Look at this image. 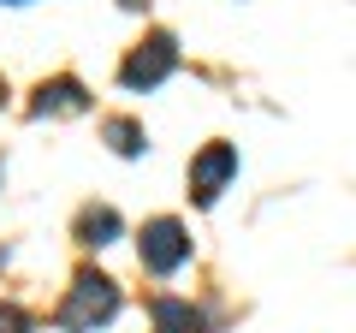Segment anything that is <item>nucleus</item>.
<instances>
[{
  "label": "nucleus",
  "instance_id": "9d476101",
  "mask_svg": "<svg viewBox=\"0 0 356 333\" xmlns=\"http://www.w3.org/2000/svg\"><path fill=\"white\" fill-rule=\"evenodd\" d=\"M119 6H149V0H119Z\"/></svg>",
  "mask_w": 356,
  "mask_h": 333
},
{
  "label": "nucleus",
  "instance_id": "f257e3e1",
  "mask_svg": "<svg viewBox=\"0 0 356 333\" xmlns=\"http://www.w3.org/2000/svg\"><path fill=\"white\" fill-rule=\"evenodd\" d=\"M113 316H119V286L107 280V274H77L54 321H60L65 333H95V327H107Z\"/></svg>",
  "mask_w": 356,
  "mask_h": 333
},
{
  "label": "nucleus",
  "instance_id": "39448f33",
  "mask_svg": "<svg viewBox=\"0 0 356 333\" xmlns=\"http://www.w3.org/2000/svg\"><path fill=\"white\" fill-rule=\"evenodd\" d=\"M83 107H89L83 84H77V77H54V84H42V90H36L30 114H83Z\"/></svg>",
  "mask_w": 356,
  "mask_h": 333
},
{
  "label": "nucleus",
  "instance_id": "f03ea898",
  "mask_svg": "<svg viewBox=\"0 0 356 333\" xmlns=\"http://www.w3.org/2000/svg\"><path fill=\"white\" fill-rule=\"evenodd\" d=\"M191 226L178 215H154V220H143V232H137V262L154 274V280H172L184 262H191Z\"/></svg>",
  "mask_w": 356,
  "mask_h": 333
},
{
  "label": "nucleus",
  "instance_id": "20e7f679",
  "mask_svg": "<svg viewBox=\"0 0 356 333\" xmlns=\"http://www.w3.org/2000/svg\"><path fill=\"white\" fill-rule=\"evenodd\" d=\"M232 179H238V149H232V143H208V149L191 161V196L202 208H214Z\"/></svg>",
  "mask_w": 356,
  "mask_h": 333
},
{
  "label": "nucleus",
  "instance_id": "9b49d317",
  "mask_svg": "<svg viewBox=\"0 0 356 333\" xmlns=\"http://www.w3.org/2000/svg\"><path fill=\"white\" fill-rule=\"evenodd\" d=\"M0 6H30V0H0Z\"/></svg>",
  "mask_w": 356,
  "mask_h": 333
},
{
  "label": "nucleus",
  "instance_id": "1a4fd4ad",
  "mask_svg": "<svg viewBox=\"0 0 356 333\" xmlns=\"http://www.w3.org/2000/svg\"><path fill=\"white\" fill-rule=\"evenodd\" d=\"M0 333H36V316H30L24 304L6 297V304H0Z\"/></svg>",
  "mask_w": 356,
  "mask_h": 333
},
{
  "label": "nucleus",
  "instance_id": "423d86ee",
  "mask_svg": "<svg viewBox=\"0 0 356 333\" xmlns=\"http://www.w3.org/2000/svg\"><path fill=\"white\" fill-rule=\"evenodd\" d=\"M119 232H125V220H119V208H107V203H95V208L77 215V244H89V250H107Z\"/></svg>",
  "mask_w": 356,
  "mask_h": 333
},
{
  "label": "nucleus",
  "instance_id": "0eeeda50",
  "mask_svg": "<svg viewBox=\"0 0 356 333\" xmlns=\"http://www.w3.org/2000/svg\"><path fill=\"white\" fill-rule=\"evenodd\" d=\"M154 327L161 333H208V321L191 297H154Z\"/></svg>",
  "mask_w": 356,
  "mask_h": 333
},
{
  "label": "nucleus",
  "instance_id": "6e6552de",
  "mask_svg": "<svg viewBox=\"0 0 356 333\" xmlns=\"http://www.w3.org/2000/svg\"><path fill=\"white\" fill-rule=\"evenodd\" d=\"M102 137L113 143V155H125V161H137V155L149 149L143 125H137V119H125V114H119V119H107V125H102Z\"/></svg>",
  "mask_w": 356,
  "mask_h": 333
},
{
  "label": "nucleus",
  "instance_id": "7ed1b4c3",
  "mask_svg": "<svg viewBox=\"0 0 356 333\" xmlns=\"http://www.w3.org/2000/svg\"><path fill=\"white\" fill-rule=\"evenodd\" d=\"M172 72H178V42L166 36V30H154V36H143L137 48L125 54V65H119V84L137 95V90H161Z\"/></svg>",
  "mask_w": 356,
  "mask_h": 333
}]
</instances>
